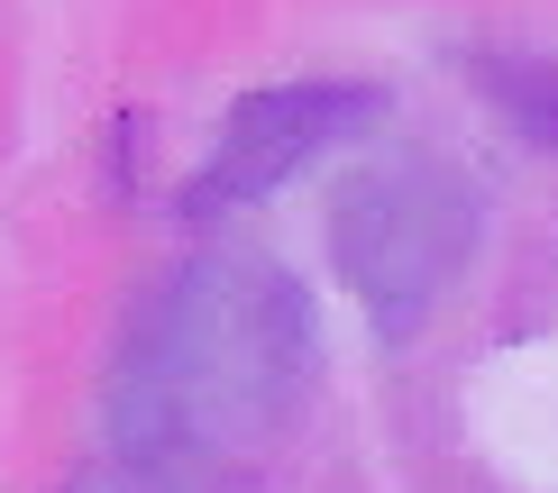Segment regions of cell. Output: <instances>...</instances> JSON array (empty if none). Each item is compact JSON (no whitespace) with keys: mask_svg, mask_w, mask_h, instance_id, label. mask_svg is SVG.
Returning a JSON list of instances; mask_svg holds the SVG:
<instances>
[{"mask_svg":"<svg viewBox=\"0 0 558 493\" xmlns=\"http://www.w3.org/2000/svg\"><path fill=\"white\" fill-rule=\"evenodd\" d=\"M366 110H376L366 83H275V91H247V101L229 110L202 183H193V210H239V201L275 193V183H293L302 164L330 156L348 128H366Z\"/></svg>","mask_w":558,"mask_h":493,"instance_id":"cell-3","label":"cell"},{"mask_svg":"<svg viewBox=\"0 0 558 493\" xmlns=\"http://www.w3.org/2000/svg\"><path fill=\"white\" fill-rule=\"evenodd\" d=\"M312 374V293L266 256H193L120 347L110 439L129 466H211L293 430Z\"/></svg>","mask_w":558,"mask_h":493,"instance_id":"cell-1","label":"cell"},{"mask_svg":"<svg viewBox=\"0 0 558 493\" xmlns=\"http://www.w3.org/2000/svg\"><path fill=\"white\" fill-rule=\"evenodd\" d=\"M468 74H476V91L522 137H549V147H558V64L549 56H476Z\"/></svg>","mask_w":558,"mask_h":493,"instance_id":"cell-4","label":"cell"},{"mask_svg":"<svg viewBox=\"0 0 558 493\" xmlns=\"http://www.w3.org/2000/svg\"><path fill=\"white\" fill-rule=\"evenodd\" d=\"M476 229H485V201L458 156H385L339 183L330 256L357 311L376 320V338H412L430 320V301L468 274Z\"/></svg>","mask_w":558,"mask_h":493,"instance_id":"cell-2","label":"cell"},{"mask_svg":"<svg viewBox=\"0 0 558 493\" xmlns=\"http://www.w3.org/2000/svg\"><path fill=\"white\" fill-rule=\"evenodd\" d=\"M74 493H193L183 484V466H110V476H92V484H74Z\"/></svg>","mask_w":558,"mask_h":493,"instance_id":"cell-5","label":"cell"}]
</instances>
